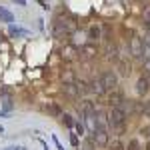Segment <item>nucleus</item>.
I'll return each mask as SVG.
<instances>
[{"label":"nucleus","mask_w":150,"mask_h":150,"mask_svg":"<svg viewBox=\"0 0 150 150\" xmlns=\"http://www.w3.org/2000/svg\"><path fill=\"white\" fill-rule=\"evenodd\" d=\"M76 18L74 16H66V18H56L54 20V36L56 38H62V36H70L74 30H76Z\"/></svg>","instance_id":"nucleus-1"},{"label":"nucleus","mask_w":150,"mask_h":150,"mask_svg":"<svg viewBox=\"0 0 150 150\" xmlns=\"http://www.w3.org/2000/svg\"><path fill=\"white\" fill-rule=\"evenodd\" d=\"M124 122H126V112L120 106H114L112 112L108 114V124L112 126V130H116V134H124Z\"/></svg>","instance_id":"nucleus-2"},{"label":"nucleus","mask_w":150,"mask_h":150,"mask_svg":"<svg viewBox=\"0 0 150 150\" xmlns=\"http://www.w3.org/2000/svg\"><path fill=\"white\" fill-rule=\"evenodd\" d=\"M96 54H98V48L94 46L92 42H88L82 48H78V58L80 60H92V58H96Z\"/></svg>","instance_id":"nucleus-3"},{"label":"nucleus","mask_w":150,"mask_h":150,"mask_svg":"<svg viewBox=\"0 0 150 150\" xmlns=\"http://www.w3.org/2000/svg\"><path fill=\"white\" fill-rule=\"evenodd\" d=\"M100 80L104 84V90H114L116 84H118V76H116L112 70H106L102 76H100Z\"/></svg>","instance_id":"nucleus-4"},{"label":"nucleus","mask_w":150,"mask_h":150,"mask_svg":"<svg viewBox=\"0 0 150 150\" xmlns=\"http://www.w3.org/2000/svg\"><path fill=\"white\" fill-rule=\"evenodd\" d=\"M92 142L96 146H108V130L106 128H96L92 132Z\"/></svg>","instance_id":"nucleus-5"},{"label":"nucleus","mask_w":150,"mask_h":150,"mask_svg":"<svg viewBox=\"0 0 150 150\" xmlns=\"http://www.w3.org/2000/svg\"><path fill=\"white\" fill-rule=\"evenodd\" d=\"M130 54H132L134 58L144 56V44H142V40H140L138 36H134V38L130 40Z\"/></svg>","instance_id":"nucleus-6"},{"label":"nucleus","mask_w":150,"mask_h":150,"mask_svg":"<svg viewBox=\"0 0 150 150\" xmlns=\"http://www.w3.org/2000/svg\"><path fill=\"white\" fill-rule=\"evenodd\" d=\"M60 56H62V60H74V58H78V48L72 46V44H66V46H62V50H60Z\"/></svg>","instance_id":"nucleus-7"},{"label":"nucleus","mask_w":150,"mask_h":150,"mask_svg":"<svg viewBox=\"0 0 150 150\" xmlns=\"http://www.w3.org/2000/svg\"><path fill=\"white\" fill-rule=\"evenodd\" d=\"M80 112H82V118L86 120V118H94V114H96V108H94V104L90 102V100H82Z\"/></svg>","instance_id":"nucleus-8"},{"label":"nucleus","mask_w":150,"mask_h":150,"mask_svg":"<svg viewBox=\"0 0 150 150\" xmlns=\"http://www.w3.org/2000/svg\"><path fill=\"white\" fill-rule=\"evenodd\" d=\"M88 92L96 94V96H102V94L106 92V90H104L102 80H100V78H94V80H90V82H88Z\"/></svg>","instance_id":"nucleus-9"},{"label":"nucleus","mask_w":150,"mask_h":150,"mask_svg":"<svg viewBox=\"0 0 150 150\" xmlns=\"http://www.w3.org/2000/svg\"><path fill=\"white\" fill-rule=\"evenodd\" d=\"M104 56L108 60H118V48L116 44H112L110 40H106V48H104Z\"/></svg>","instance_id":"nucleus-10"},{"label":"nucleus","mask_w":150,"mask_h":150,"mask_svg":"<svg viewBox=\"0 0 150 150\" xmlns=\"http://www.w3.org/2000/svg\"><path fill=\"white\" fill-rule=\"evenodd\" d=\"M124 102V98H122V94L118 92V90H110V94H108V104L114 108V106H120V104Z\"/></svg>","instance_id":"nucleus-11"},{"label":"nucleus","mask_w":150,"mask_h":150,"mask_svg":"<svg viewBox=\"0 0 150 150\" xmlns=\"http://www.w3.org/2000/svg\"><path fill=\"white\" fill-rule=\"evenodd\" d=\"M116 68H118V72H120V76H128L130 72H132V68H130V64H128L126 60H116Z\"/></svg>","instance_id":"nucleus-12"},{"label":"nucleus","mask_w":150,"mask_h":150,"mask_svg":"<svg viewBox=\"0 0 150 150\" xmlns=\"http://www.w3.org/2000/svg\"><path fill=\"white\" fill-rule=\"evenodd\" d=\"M94 118H96V128H106V126H108V116H106V112L98 110Z\"/></svg>","instance_id":"nucleus-13"},{"label":"nucleus","mask_w":150,"mask_h":150,"mask_svg":"<svg viewBox=\"0 0 150 150\" xmlns=\"http://www.w3.org/2000/svg\"><path fill=\"white\" fill-rule=\"evenodd\" d=\"M148 90H150V86H148V82H146V78H144V76L138 78V82H136V92H138L140 96H144Z\"/></svg>","instance_id":"nucleus-14"},{"label":"nucleus","mask_w":150,"mask_h":150,"mask_svg":"<svg viewBox=\"0 0 150 150\" xmlns=\"http://www.w3.org/2000/svg\"><path fill=\"white\" fill-rule=\"evenodd\" d=\"M88 38H90V42H98V40H100V38H102V32H100V28H98V26H92V28H90V30H88Z\"/></svg>","instance_id":"nucleus-15"},{"label":"nucleus","mask_w":150,"mask_h":150,"mask_svg":"<svg viewBox=\"0 0 150 150\" xmlns=\"http://www.w3.org/2000/svg\"><path fill=\"white\" fill-rule=\"evenodd\" d=\"M62 92L66 94V96H70V98L78 96V90H76V84H74V82H72V84H64V86H62Z\"/></svg>","instance_id":"nucleus-16"},{"label":"nucleus","mask_w":150,"mask_h":150,"mask_svg":"<svg viewBox=\"0 0 150 150\" xmlns=\"http://www.w3.org/2000/svg\"><path fill=\"white\" fill-rule=\"evenodd\" d=\"M46 110H48V114H52V116H62V108H60L56 102H48Z\"/></svg>","instance_id":"nucleus-17"},{"label":"nucleus","mask_w":150,"mask_h":150,"mask_svg":"<svg viewBox=\"0 0 150 150\" xmlns=\"http://www.w3.org/2000/svg\"><path fill=\"white\" fill-rule=\"evenodd\" d=\"M62 82H64V84H72V82H76V80H74V72H72L70 68L62 70Z\"/></svg>","instance_id":"nucleus-18"},{"label":"nucleus","mask_w":150,"mask_h":150,"mask_svg":"<svg viewBox=\"0 0 150 150\" xmlns=\"http://www.w3.org/2000/svg\"><path fill=\"white\" fill-rule=\"evenodd\" d=\"M0 20L2 22H14V16H12V12L10 10H6V8H0Z\"/></svg>","instance_id":"nucleus-19"},{"label":"nucleus","mask_w":150,"mask_h":150,"mask_svg":"<svg viewBox=\"0 0 150 150\" xmlns=\"http://www.w3.org/2000/svg\"><path fill=\"white\" fill-rule=\"evenodd\" d=\"M74 84H76V90H78V94H86V92H88V82H84V80H76Z\"/></svg>","instance_id":"nucleus-20"},{"label":"nucleus","mask_w":150,"mask_h":150,"mask_svg":"<svg viewBox=\"0 0 150 150\" xmlns=\"http://www.w3.org/2000/svg\"><path fill=\"white\" fill-rule=\"evenodd\" d=\"M8 34L16 38V36H26L28 32H26V30H22V28H16V26H10V28H8Z\"/></svg>","instance_id":"nucleus-21"},{"label":"nucleus","mask_w":150,"mask_h":150,"mask_svg":"<svg viewBox=\"0 0 150 150\" xmlns=\"http://www.w3.org/2000/svg\"><path fill=\"white\" fill-rule=\"evenodd\" d=\"M62 122H64V124H66L68 128L74 126V118H72L70 114H62Z\"/></svg>","instance_id":"nucleus-22"},{"label":"nucleus","mask_w":150,"mask_h":150,"mask_svg":"<svg viewBox=\"0 0 150 150\" xmlns=\"http://www.w3.org/2000/svg\"><path fill=\"white\" fill-rule=\"evenodd\" d=\"M110 150H126V148H124V144H122L120 140H114V142L110 144Z\"/></svg>","instance_id":"nucleus-23"},{"label":"nucleus","mask_w":150,"mask_h":150,"mask_svg":"<svg viewBox=\"0 0 150 150\" xmlns=\"http://www.w3.org/2000/svg\"><path fill=\"white\" fill-rule=\"evenodd\" d=\"M126 150H140L138 140H130V142H128V146H126Z\"/></svg>","instance_id":"nucleus-24"},{"label":"nucleus","mask_w":150,"mask_h":150,"mask_svg":"<svg viewBox=\"0 0 150 150\" xmlns=\"http://www.w3.org/2000/svg\"><path fill=\"white\" fill-rule=\"evenodd\" d=\"M74 126H76V132H78V134H84V132H86V130H84V124H82V122H74Z\"/></svg>","instance_id":"nucleus-25"},{"label":"nucleus","mask_w":150,"mask_h":150,"mask_svg":"<svg viewBox=\"0 0 150 150\" xmlns=\"http://www.w3.org/2000/svg\"><path fill=\"white\" fill-rule=\"evenodd\" d=\"M142 44H144V46H148V48H150V30H148V32H146V34H144V40H142Z\"/></svg>","instance_id":"nucleus-26"},{"label":"nucleus","mask_w":150,"mask_h":150,"mask_svg":"<svg viewBox=\"0 0 150 150\" xmlns=\"http://www.w3.org/2000/svg\"><path fill=\"white\" fill-rule=\"evenodd\" d=\"M70 144H72V146H78V144H80V142H78V136H76V134H72V136H70Z\"/></svg>","instance_id":"nucleus-27"},{"label":"nucleus","mask_w":150,"mask_h":150,"mask_svg":"<svg viewBox=\"0 0 150 150\" xmlns=\"http://www.w3.org/2000/svg\"><path fill=\"white\" fill-rule=\"evenodd\" d=\"M144 114H146V116L150 118V102H146V104H144Z\"/></svg>","instance_id":"nucleus-28"},{"label":"nucleus","mask_w":150,"mask_h":150,"mask_svg":"<svg viewBox=\"0 0 150 150\" xmlns=\"http://www.w3.org/2000/svg\"><path fill=\"white\" fill-rule=\"evenodd\" d=\"M142 134H144V136H150V124L142 128Z\"/></svg>","instance_id":"nucleus-29"},{"label":"nucleus","mask_w":150,"mask_h":150,"mask_svg":"<svg viewBox=\"0 0 150 150\" xmlns=\"http://www.w3.org/2000/svg\"><path fill=\"white\" fill-rule=\"evenodd\" d=\"M14 2H16L18 6H24V4H26V0H14Z\"/></svg>","instance_id":"nucleus-30"},{"label":"nucleus","mask_w":150,"mask_h":150,"mask_svg":"<svg viewBox=\"0 0 150 150\" xmlns=\"http://www.w3.org/2000/svg\"><path fill=\"white\" fill-rule=\"evenodd\" d=\"M146 68L150 70V54H148V56H146Z\"/></svg>","instance_id":"nucleus-31"},{"label":"nucleus","mask_w":150,"mask_h":150,"mask_svg":"<svg viewBox=\"0 0 150 150\" xmlns=\"http://www.w3.org/2000/svg\"><path fill=\"white\" fill-rule=\"evenodd\" d=\"M144 78H146V82H148V86H150V70H148V74H146Z\"/></svg>","instance_id":"nucleus-32"},{"label":"nucleus","mask_w":150,"mask_h":150,"mask_svg":"<svg viewBox=\"0 0 150 150\" xmlns=\"http://www.w3.org/2000/svg\"><path fill=\"white\" fill-rule=\"evenodd\" d=\"M40 2H42V6H44V8H48V0H40Z\"/></svg>","instance_id":"nucleus-33"},{"label":"nucleus","mask_w":150,"mask_h":150,"mask_svg":"<svg viewBox=\"0 0 150 150\" xmlns=\"http://www.w3.org/2000/svg\"><path fill=\"white\" fill-rule=\"evenodd\" d=\"M146 150H150V140H148V144H146Z\"/></svg>","instance_id":"nucleus-34"},{"label":"nucleus","mask_w":150,"mask_h":150,"mask_svg":"<svg viewBox=\"0 0 150 150\" xmlns=\"http://www.w3.org/2000/svg\"><path fill=\"white\" fill-rule=\"evenodd\" d=\"M6 150H20V148H6Z\"/></svg>","instance_id":"nucleus-35"}]
</instances>
